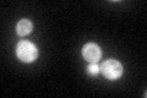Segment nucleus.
Returning a JSON list of instances; mask_svg holds the SVG:
<instances>
[{
	"mask_svg": "<svg viewBox=\"0 0 147 98\" xmlns=\"http://www.w3.org/2000/svg\"><path fill=\"white\" fill-rule=\"evenodd\" d=\"M32 30H33V23L28 18H21L16 25V32L18 36L25 37L27 34H30Z\"/></svg>",
	"mask_w": 147,
	"mask_h": 98,
	"instance_id": "20e7f679",
	"label": "nucleus"
},
{
	"mask_svg": "<svg viewBox=\"0 0 147 98\" xmlns=\"http://www.w3.org/2000/svg\"><path fill=\"white\" fill-rule=\"evenodd\" d=\"M82 57L88 63H98L102 58V50L96 43H87L82 48Z\"/></svg>",
	"mask_w": 147,
	"mask_h": 98,
	"instance_id": "7ed1b4c3",
	"label": "nucleus"
},
{
	"mask_svg": "<svg viewBox=\"0 0 147 98\" xmlns=\"http://www.w3.org/2000/svg\"><path fill=\"white\" fill-rule=\"evenodd\" d=\"M99 72H100V70H99V66L97 65V63H90L88 68H87V74H88L90 76H97Z\"/></svg>",
	"mask_w": 147,
	"mask_h": 98,
	"instance_id": "39448f33",
	"label": "nucleus"
},
{
	"mask_svg": "<svg viewBox=\"0 0 147 98\" xmlns=\"http://www.w3.org/2000/svg\"><path fill=\"white\" fill-rule=\"evenodd\" d=\"M100 72L102 75L110 81H115L118 78H120L124 74V66L120 62H118L117 59H107L103 64L100 65Z\"/></svg>",
	"mask_w": 147,
	"mask_h": 98,
	"instance_id": "f03ea898",
	"label": "nucleus"
},
{
	"mask_svg": "<svg viewBox=\"0 0 147 98\" xmlns=\"http://www.w3.org/2000/svg\"><path fill=\"white\" fill-rule=\"evenodd\" d=\"M16 57L22 63H33L38 57V48L30 41H21L16 45Z\"/></svg>",
	"mask_w": 147,
	"mask_h": 98,
	"instance_id": "f257e3e1",
	"label": "nucleus"
}]
</instances>
